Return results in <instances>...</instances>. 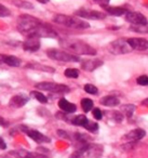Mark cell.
<instances>
[{
    "label": "cell",
    "instance_id": "obj_1",
    "mask_svg": "<svg viewBox=\"0 0 148 158\" xmlns=\"http://www.w3.org/2000/svg\"><path fill=\"white\" fill-rule=\"evenodd\" d=\"M61 46L66 50L72 51V53L81 55H95L96 51L90 44H85L84 41L77 39H62Z\"/></svg>",
    "mask_w": 148,
    "mask_h": 158
},
{
    "label": "cell",
    "instance_id": "obj_2",
    "mask_svg": "<svg viewBox=\"0 0 148 158\" xmlns=\"http://www.w3.org/2000/svg\"><path fill=\"white\" fill-rule=\"evenodd\" d=\"M42 23L40 22V20L34 18L31 15H27V14H23V15H20L18 19V31L22 34H25V35L31 36L36 31H37L38 27L41 25Z\"/></svg>",
    "mask_w": 148,
    "mask_h": 158
},
{
    "label": "cell",
    "instance_id": "obj_3",
    "mask_svg": "<svg viewBox=\"0 0 148 158\" xmlns=\"http://www.w3.org/2000/svg\"><path fill=\"white\" fill-rule=\"evenodd\" d=\"M53 22L57 23V24L64 25L66 27H70V28H76V29H84L90 27L89 23L81 20L80 18L64 15V14H56L53 18Z\"/></svg>",
    "mask_w": 148,
    "mask_h": 158
},
{
    "label": "cell",
    "instance_id": "obj_4",
    "mask_svg": "<svg viewBox=\"0 0 148 158\" xmlns=\"http://www.w3.org/2000/svg\"><path fill=\"white\" fill-rule=\"evenodd\" d=\"M47 55L50 59L55 60V61H61V62H79V59L77 55L72 54V53L64 52L61 50H56V49H49L47 51Z\"/></svg>",
    "mask_w": 148,
    "mask_h": 158
},
{
    "label": "cell",
    "instance_id": "obj_5",
    "mask_svg": "<svg viewBox=\"0 0 148 158\" xmlns=\"http://www.w3.org/2000/svg\"><path fill=\"white\" fill-rule=\"evenodd\" d=\"M36 88L39 90L49 91V92L54 93H67L69 92V88L66 85L55 84V82H39L36 85Z\"/></svg>",
    "mask_w": 148,
    "mask_h": 158
},
{
    "label": "cell",
    "instance_id": "obj_6",
    "mask_svg": "<svg viewBox=\"0 0 148 158\" xmlns=\"http://www.w3.org/2000/svg\"><path fill=\"white\" fill-rule=\"evenodd\" d=\"M109 51L113 54H124L132 51V48L130 47L128 42V39H117L109 44Z\"/></svg>",
    "mask_w": 148,
    "mask_h": 158
},
{
    "label": "cell",
    "instance_id": "obj_7",
    "mask_svg": "<svg viewBox=\"0 0 148 158\" xmlns=\"http://www.w3.org/2000/svg\"><path fill=\"white\" fill-rule=\"evenodd\" d=\"M79 152H81L83 155H87L89 158H100L103 154V147L101 145L89 143Z\"/></svg>",
    "mask_w": 148,
    "mask_h": 158
},
{
    "label": "cell",
    "instance_id": "obj_8",
    "mask_svg": "<svg viewBox=\"0 0 148 158\" xmlns=\"http://www.w3.org/2000/svg\"><path fill=\"white\" fill-rule=\"evenodd\" d=\"M21 128H22V131H24L25 133H26L31 140L35 141L36 143H39V144H41V143H50V141H51L50 139L47 135H44V134H42L41 132L37 131V130H34V129H29V128L24 127V126Z\"/></svg>",
    "mask_w": 148,
    "mask_h": 158
},
{
    "label": "cell",
    "instance_id": "obj_9",
    "mask_svg": "<svg viewBox=\"0 0 148 158\" xmlns=\"http://www.w3.org/2000/svg\"><path fill=\"white\" fill-rule=\"evenodd\" d=\"M125 20L130 22L131 24H134V26H144L147 25V19L138 12H128L125 14Z\"/></svg>",
    "mask_w": 148,
    "mask_h": 158
},
{
    "label": "cell",
    "instance_id": "obj_10",
    "mask_svg": "<svg viewBox=\"0 0 148 158\" xmlns=\"http://www.w3.org/2000/svg\"><path fill=\"white\" fill-rule=\"evenodd\" d=\"M75 14L77 16H79V18L90 19V20H103V19L106 18V14L103 13V12L92 11V10H85V9L78 10Z\"/></svg>",
    "mask_w": 148,
    "mask_h": 158
},
{
    "label": "cell",
    "instance_id": "obj_11",
    "mask_svg": "<svg viewBox=\"0 0 148 158\" xmlns=\"http://www.w3.org/2000/svg\"><path fill=\"white\" fill-rule=\"evenodd\" d=\"M128 42L131 48L135 50L143 51L148 49V40H146L145 38H129Z\"/></svg>",
    "mask_w": 148,
    "mask_h": 158
},
{
    "label": "cell",
    "instance_id": "obj_12",
    "mask_svg": "<svg viewBox=\"0 0 148 158\" xmlns=\"http://www.w3.org/2000/svg\"><path fill=\"white\" fill-rule=\"evenodd\" d=\"M23 49L28 52H36L40 49V41L39 38L36 37H28L26 41L23 42Z\"/></svg>",
    "mask_w": 148,
    "mask_h": 158
},
{
    "label": "cell",
    "instance_id": "obj_13",
    "mask_svg": "<svg viewBox=\"0 0 148 158\" xmlns=\"http://www.w3.org/2000/svg\"><path fill=\"white\" fill-rule=\"evenodd\" d=\"M29 98L25 94H16L14 97L11 98L9 102V105L13 108H20V107H23L25 104L28 102Z\"/></svg>",
    "mask_w": 148,
    "mask_h": 158
},
{
    "label": "cell",
    "instance_id": "obj_14",
    "mask_svg": "<svg viewBox=\"0 0 148 158\" xmlns=\"http://www.w3.org/2000/svg\"><path fill=\"white\" fill-rule=\"evenodd\" d=\"M145 135H146L145 130L139 129L138 128V129H134L129 132V133H126L125 135H124V139L130 141V142H136V141L142 140Z\"/></svg>",
    "mask_w": 148,
    "mask_h": 158
},
{
    "label": "cell",
    "instance_id": "obj_15",
    "mask_svg": "<svg viewBox=\"0 0 148 158\" xmlns=\"http://www.w3.org/2000/svg\"><path fill=\"white\" fill-rule=\"evenodd\" d=\"M102 65L103 62L101 60H87V61H83L81 63L82 69L87 70V72H93L94 69H96Z\"/></svg>",
    "mask_w": 148,
    "mask_h": 158
},
{
    "label": "cell",
    "instance_id": "obj_16",
    "mask_svg": "<svg viewBox=\"0 0 148 158\" xmlns=\"http://www.w3.org/2000/svg\"><path fill=\"white\" fill-rule=\"evenodd\" d=\"M59 107L63 110L64 113H67V114H72V113H75L77 110V106L75 104L70 103L69 101H67L66 99L62 98L59 101Z\"/></svg>",
    "mask_w": 148,
    "mask_h": 158
},
{
    "label": "cell",
    "instance_id": "obj_17",
    "mask_svg": "<svg viewBox=\"0 0 148 158\" xmlns=\"http://www.w3.org/2000/svg\"><path fill=\"white\" fill-rule=\"evenodd\" d=\"M101 104L104 106H109V107H113V106L119 105V99L116 98L115 95H107L101 99Z\"/></svg>",
    "mask_w": 148,
    "mask_h": 158
},
{
    "label": "cell",
    "instance_id": "obj_18",
    "mask_svg": "<svg viewBox=\"0 0 148 158\" xmlns=\"http://www.w3.org/2000/svg\"><path fill=\"white\" fill-rule=\"evenodd\" d=\"M13 154H15L18 158H48L47 156L42 155V154L29 153V152H26V151H24V149H22V151H18Z\"/></svg>",
    "mask_w": 148,
    "mask_h": 158
},
{
    "label": "cell",
    "instance_id": "obj_19",
    "mask_svg": "<svg viewBox=\"0 0 148 158\" xmlns=\"http://www.w3.org/2000/svg\"><path fill=\"white\" fill-rule=\"evenodd\" d=\"M104 9L106 10L109 14L115 15V16H120V15H123V14L128 13V10L122 7H109V6H107Z\"/></svg>",
    "mask_w": 148,
    "mask_h": 158
},
{
    "label": "cell",
    "instance_id": "obj_20",
    "mask_svg": "<svg viewBox=\"0 0 148 158\" xmlns=\"http://www.w3.org/2000/svg\"><path fill=\"white\" fill-rule=\"evenodd\" d=\"M27 68H31V69H37V70H42V72H48V73H54L55 69L50 66L42 65V64H36V63H31L26 65Z\"/></svg>",
    "mask_w": 148,
    "mask_h": 158
},
{
    "label": "cell",
    "instance_id": "obj_21",
    "mask_svg": "<svg viewBox=\"0 0 148 158\" xmlns=\"http://www.w3.org/2000/svg\"><path fill=\"white\" fill-rule=\"evenodd\" d=\"M5 63L12 67H18L21 65V60L14 55H5Z\"/></svg>",
    "mask_w": 148,
    "mask_h": 158
},
{
    "label": "cell",
    "instance_id": "obj_22",
    "mask_svg": "<svg viewBox=\"0 0 148 158\" xmlns=\"http://www.w3.org/2000/svg\"><path fill=\"white\" fill-rule=\"evenodd\" d=\"M88 121H89V119H88L84 115H78V116L74 117V118L72 119V125L80 126V127H83V128H84V126L88 123Z\"/></svg>",
    "mask_w": 148,
    "mask_h": 158
},
{
    "label": "cell",
    "instance_id": "obj_23",
    "mask_svg": "<svg viewBox=\"0 0 148 158\" xmlns=\"http://www.w3.org/2000/svg\"><path fill=\"white\" fill-rule=\"evenodd\" d=\"M81 107H82L83 112L88 113L93 108V101L91 99H82L81 100Z\"/></svg>",
    "mask_w": 148,
    "mask_h": 158
},
{
    "label": "cell",
    "instance_id": "obj_24",
    "mask_svg": "<svg viewBox=\"0 0 148 158\" xmlns=\"http://www.w3.org/2000/svg\"><path fill=\"white\" fill-rule=\"evenodd\" d=\"M134 110H135V106L132 105V104H126V105L122 106V114L125 115L128 118H130L132 116Z\"/></svg>",
    "mask_w": 148,
    "mask_h": 158
},
{
    "label": "cell",
    "instance_id": "obj_25",
    "mask_svg": "<svg viewBox=\"0 0 148 158\" xmlns=\"http://www.w3.org/2000/svg\"><path fill=\"white\" fill-rule=\"evenodd\" d=\"M31 94L33 95V97L35 98V99L37 100V101H39L40 103L46 104L47 102H48V98H47L44 94H42L41 92H38V91H33V92H31Z\"/></svg>",
    "mask_w": 148,
    "mask_h": 158
},
{
    "label": "cell",
    "instance_id": "obj_26",
    "mask_svg": "<svg viewBox=\"0 0 148 158\" xmlns=\"http://www.w3.org/2000/svg\"><path fill=\"white\" fill-rule=\"evenodd\" d=\"M64 75L68 78H78L79 76V70L76 69V68H67V69L64 72Z\"/></svg>",
    "mask_w": 148,
    "mask_h": 158
},
{
    "label": "cell",
    "instance_id": "obj_27",
    "mask_svg": "<svg viewBox=\"0 0 148 158\" xmlns=\"http://www.w3.org/2000/svg\"><path fill=\"white\" fill-rule=\"evenodd\" d=\"M14 5L18 8H23V9H34V6L29 2L26 1H22V0H18V1H14Z\"/></svg>",
    "mask_w": 148,
    "mask_h": 158
},
{
    "label": "cell",
    "instance_id": "obj_28",
    "mask_svg": "<svg viewBox=\"0 0 148 158\" xmlns=\"http://www.w3.org/2000/svg\"><path fill=\"white\" fill-rule=\"evenodd\" d=\"M84 128L90 132H96L98 130V125L96 123H93V121L89 120L87 125L84 126Z\"/></svg>",
    "mask_w": 148,
    "mask_h": 158
},
{
    "label": "cell",
    "instance_id": "obj_29",
    "mask_svg": "<svg viewBox=\"0 0 148 158\" xmlns=\"http://www.w3.org/2000/svg\"><path fill=\"white\" fill-rule=\"evenodd\" d=\"M84 91L89 94H96L98 92V89L96 88L94 85H91V84H87L84 86Z\"/></svg>",
    "mask_w": 148,
    "mask_h": 158
},
{
    "label": "cell",
    "instance_id": "obj_30",
    "mask_svg": "<svg viewBox=\"0 0 148 158\" xmlns=\"http://www.w3.org/2000/svg\"><path fill=\"white\" fill-rule=\"evenodd\" d=\"M10 15H11V11H10L6 6L0 3V16H1V18H7V16H10Z\"/></svg>",
    "mask_w": 148,
    "mask_h": 158
},
{
    "label": "cell",
    "instance_id": "obj_31",
    "mask_svg": "<svg viewBox=\"0 0 148 158\" xmlns=\"http://www.w3.org/2000/svg\"><path fill=\"white\" fill-rule=\"evenodd\" d=\"M136 82L141 86H148V76L146 75H142L136 79Z\"/></svg>",
    "mask_w": 148,
    "mask_h": 158
},
{
    "label": "cell",
    "instance_id": "obj_32",
    "mask_svg": "<svg viewBox=\"0 0 148 158\" xmlns=\"http://www.w3.org/2000/svg\"><path fill=\"white\" fill-rule=\"evenodd\" d=\"M92 114H93V117L96 120H101V119L103 118V113L100 108H94V110H92Z\"/></svg>",
    "mask_w": 148,
    "mask_h": 158
},
{
    "label": "cell",
    "instance_id": "obj_33",
    "mask_svg": "<svg viewBox=\"0 0 148 158\" xmlns=\"http://www.w3.org/2000/svg\"><path fill=\"white\" fill-rule=\"evenodd\" d=\"M113 117L117 123H120V121H122V119H123V114H122L121 112H115L113 114Z\"/></svg>",
    "mask_w": 148,
    "mask_h": 158
},
{
    "label": "cell",
    "instance_id": "obj_34",
    "mask_svg": "<svg viewBox=\"0 0 148 158\" xmlns=\"http://www.w3.org/2000/svg\"><path fill=\"white\" fill-rule=\"evenodd\" d=\"M97 5H100L101 7H103V8H105V7H107L108 6V3H109V0H94Z\"/></svg>",
    "mask_w": 148,
    "mask_h": 158
},
{
    "label": "cell",
    "instance_id": "obj_35",
    "mask_svg": "<svg viewBox=\"0 0 148 158\" xmlns=\"http://www.w3.org/2000/svg\"><path fill=\"white\" fill-rule=\"evenodd\" d=\"M69 158H84V155H83L81 152L77 151V152H75V153L72 154V155L70 156Z\"/></svg>",
    "mask_w": 148,
    "mask_h": 158
},
{
    "label": "cell",
    "instance_id": "obj_36",
    "mask_svg": "<svg viewBox=\"0 0 148 158\" xmlns=\"http://www.w3.org/2000/svg\"><path fill=\"white\" fill-rule=\"evenodd\" d=\"M57 134H59L60 136H62V138L70 139V138H69V135L67 134V132H66V131H63V130H59V131H57Z\"/></svg>",
    "mask_w": 148,
    "mask_h": 158
},
{
    "label": "cell",
    "instance_id": "obj_37",
    "mask_svg": "<svg viewBox=\"0 0 148 158\" xmlns=\"http://www.w3.org/2000/svg\"><path fill=\"white\" fill-rule=\"evenodd\" d=\"M7 148V144H6V142L3 141L2 138H0V149H6Z\"/></svg>",
    "mask_w": 148,
    "mask_h": 158
},
{
    "label": "cell",
    "instance_id": "obj_38",
    "mask_svg": "<svg viewBox=\"0 0 148 158\" xmlns=\"http://www.w3.org/2000/svg\"><path fill=\"white\" fill-rule=\"evenodd\" d=\"M0 126H1V127H6V126H8V123L6 121V119L2 118L1 116H0Z\"/></svg>",
    "mask_w": 148,
    "mask_h": 158
},
{
    "label": "cell",
    "instance_id": "obj_39",
    "mask_svg": "<svg viewBox=\"0 0 148 158\" xmlns=\"http://www.w3.org/2000/svg\"><path fill=\"white\" fill-rule=\"evenodd\" d=\"M5 55L6 54H0V64L5 63Z\"/></svg>",
    "mask_w": 148,
    "mask_h": 158
},
{
    "label": "cell",
    "instance_id": "obj_40",
    "mask_svg": "<svg viewBox=\"0 0 148 158\" xmlns=\"http://www.w3.org/2000/svg\"><path fill=\"white\" fill-rule=\"evenodd\" d=\"M142 104H143L144 106H147L148 107V99H146V100H144L143 102H142Z\"/></svg>",
    "mask_w": 148,
    "mask_h": 158
},
{
    "label": "cell",
    "instance_id": "obj_41",
    "mask_svg": "<svg viewBox=\"0 0 148 158\" xmlns=\"http://www.w3.org/2000/svg\"><path fill=\"white\" fill-rule=\"evenodd\" d=\"M37 1H39L40 3H48L50 0H37Z\"/></svg>",
    "mask_w": 148,
    "mask_h": 158
}]
</instances>
